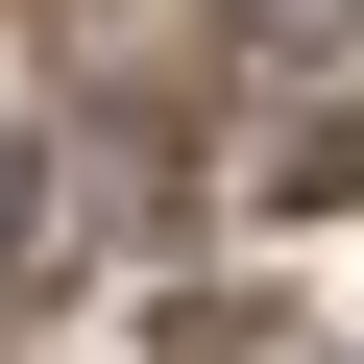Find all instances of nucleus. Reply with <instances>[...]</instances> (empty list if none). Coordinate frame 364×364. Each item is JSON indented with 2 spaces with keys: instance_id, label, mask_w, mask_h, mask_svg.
Returning <instances> with one entry per match:
<instances>
[{
  "instance_id": "obj_1",
  "label": "nucleus",
  "mask_w": 364,
  "mask_h": 364,
  "mask_svg": "<svg viewBox=\"0 0 364 364\" xmlns=\"http://www.w3.org/2000/svg\"><path fill=\"white\" fill-rule=\"evenodd\" d=\"M267 195H291V219H316V195H364V122H291V146H267Z\"/></svg>"
}]
</instances>
